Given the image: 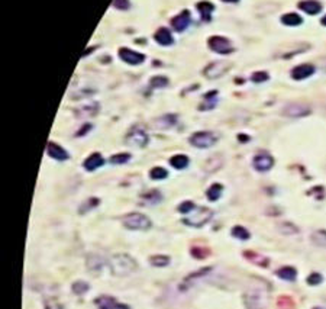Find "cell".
I'll use <instances>...</instances> for the list:
<instances>
[{
	"instance_id": "cell-1",
	"label": "cell",
	"mask_w": 326,
	"mask_h": 309,
	"mask_svg": "<svg viewBox=\"0 0 326 309\" xmlns=\"http://www.w3.org/2000/svg\"><path fill=\"white\" fill-rule=\"evenodd\" d=\"M108 266L112 271L113 276H129L132 273L137 271L138 269V263L134 257H131L129 254H125V253H119V254H113L109 262Z\"/></svg>"
},
{
	"instance_id": "cell-2",
	"label": "cell",
	"mask_w": 326,
	"mask_h": 309,
	"mask_svg": "<svg viewBox=\"0 0 326 309\" xmlns=\"http://www.w3.org/2000/svg\"><path fill=\"white\" fill-rule=\"evenodd\" d=\"M122 224L125 228L132 230V231H146L151 228V219L148 216L140 212H132V214L125 215L122 218Z\"/></svg>"
},
{
	"instance_id": "cell-3",
	"label": "cell",
	"mask_w": 326,
	"mask_h": 309,
	"mask_svg": "<svg viewBox=\"0 0 326 309\" xmlns=\"http://www.w3.org/2000/svg\"><path fill=\"white\" fill-rule=\"evenodd\" d=\"M213 212L210 211L209 208H194L193 212L187 215L186 218L183 219V222L188 225V227H193V228H200L203 225H206L212 219Z\"/></svg>"
},
{
	"instance_id": "cell-4",
	"label": "cell",
	"mask_w": 326,
	"mask_h": 309,
	"mask_svg": "<svg viewBox=\"0 0 326 309\" xmlns=\"http://www.w3.org/2000/svg\"><path fill=\"white\" fill-rule=\"evenodd\" d=\"M217 141L216 134L210 132V131H200V132H194L190 137V144L196 148H209L212 145H215Z\"/></svg>"
},
{
	"instance_id": "cell-5",
	"label": "cell",
	"mask_w": 326,
	"mask_h": 309,
	"mask_svg": "<svg viewBox=\"0 0 326 309\" xmlns=\"http://www.w3.org/2000/svg\"><path fill=\"white\" fill-rule=\"evenodd\" d=\"M208 44H209V48L212 51H215L217 54H222V55L231 54V52L235 51L231 41L228 38H225V37H219V35L210 37Z\"/></svg>"
},
{
	"instance_id": "cell-6",
	"label": "cell",
	"mask_w": 326,
	"mask_h": 309,
	"mask_svg": "<svg viewBox=\"0 0 326 309\" xmlns=\"http://www.w3.org/2000/svg\"><path fill=\"white\" fill-rule=\"evenodd\" d=\"M149 141L148 138V134L145 132L144 128L141 126H134L128 135H126V144L132 145V147H138V148H142V147H146V144Z\"/></svg>"
},
{
	"instance_id": "cell-7",
	"label": "cell",
	"mask_w": 326,
	"mask_h": 309,
	"mask_svg": "<svg viewBox=\"0 0 326 309\" xmlns=\"http://www.w3.org/2000/svg\"><path fill=\"white\" fill-rule=\"evenodd\" d=\"M310 112H312L310 106L303 105V103H289L283 109V115L287 118H304L310 115Z\"/></svg>"
},
{
	"instance_id": "cell-8",
	"label": "cell",
	"mask_w": 326,
	"mask_h": 309,
	"mask_svg": "<svg viewBox=\"0 0 326 309\" xmlns=\"http://www.w3.org/2000/svg\"><path fill=\"white\" fill-rule=\"evenodd\" d=\"M244 304L248 309H265L264 295L259 290H248L244 295Z\"/></svg>"
},
{
	"instance_id": "cell-9",
	"label": "cell",
	"mask_w": 326,
	"mask_h": 309,
	"mask_svg": "<svg viewBox=\"0 0 326 309\" xmlns=\"http://www.w3.org/2000/svg\"><path fill=\"white\" fill-rule=\"evenodd\" d=\"M117 55L119 58L126 63V64H131V66H138V64H142L145 61V55L141 54V52H137V51H132L129 48H120L117 51Z\"/></svg>"
},
{
	"instance_id": "cell-10",
	"label": "cell",
	"mask_w": 326,
	"mask_h": 309,
	"mask_svg": "<svg viewBox=\"0 0 326 309\" xmlns=\"http://www.w3.org/2000/svg\"><path fill=\"white\" fill-rule=\"evenodd\" d=\"M253 164H254V168H255V170L261 171V173H265V171H268V170L273 168V166H274V158H273L268 153L261 151V153L255 154V157H254V160H253Z\"/></svg>"
},
{
	"instance_id": "cell-11",
	"label": "cell",
	"mask_w": 326,
	"mask_h": 309,
	"mask_svg": "<svg viewBox=\"0 0 326 309\" xmlns=\"http://www.w3.org/2000/svg\"><path fill=\"white\" fill-rule=\"evenodd\" d=\"M94 305L99 309H131L126 304H120L113 296H108V295H102L96 298Z\"/></svg>"
},
{
	"instance_id": "cell-12",
	"label": "cell",
	"mask_w": 326,
	"mask_h": 309,
	"mask_svg": "<svg viewBox=\"0 0 326 309\" xmlns=\"http://www.w3.org/2000/svg\"><path fill=\"white\" fill-rule=\"evenodd\" d=\"M229 67H231V64L223 63V61L212 63V64H209V66L203 70V74H205V77H208V78H219V77H222L225 73L228 72Z\"/></svg>"
},
{
	"instance_id": "cell-13",
	"label": "cell",
	"mask_w": 326,
	"mask_h": 309,
	"mask_svg": "<svg viewBox=\"0 0 326 309\" xmlns=\"http://www.w3.org/2000/svg\"><path fill=\"white\" fill-rule=\"evenodd\" d=\"M47 154L51 158H54V160H57V161H66V160H69V157H70L69 153H67L61 145H58V144L55 143H48Z\"/></svg>"
},
{
	"instance_id": "cell-14",
	"label": "cell",
	"mask_w": 326,
	"mask_h": 309,
	"mask_svg": "<svg viewBox=\"0 0 326 309\" xmlns=\"http://www.w3.org/2000/svg\"><path fill=\"white\" fill-rule=\"evenodd\" d=\"M106 263L108 262L102 256H99V254H89L87 259H86V267H87L89 271L97 274V273L102 271V269L106 266Z\"/></svg>"
},
{
	"instance_id": "cell-15",
	"label": "cell",
	"mask_w": 326,
	"mask_h": 309,
	"mask_svg": "<svg viewBox=\"0 0 326 309\" xmlns=\"http://www.w3.org/2000/svg\"><path fill=\"white\" fill-rule=\"evenodd\" d=\"M212 271V267H205V269H200V270H197V271H194V273H191V274H188L186 279L181 282V285H180V290H186L188 287H191L193 283H196L199 279H202L203 276H206L208 273Z\"/></svg>"
},
{
	"instance_id": "cell-16",
	"label": "cell",
	"mask_w": 326,
	"mask_h": 309,
	"mask_svg": "<svg viewBox=\"0 0 326 309\" xmlns=\"http://www.w3.org/2000/svg\"><path fill=\"white\" fill-rule=\"evenodd\" d=\"M313 73H315V67L312 64H300V66H297L291 70L290 76H291L293 80L299 81V80H304V78L310 77Z\"/></svg>"
},
{
	"instance_id": "cell-17",
	"label": "cell",
	"mask_w": 326,
	"mask_h": 309,
	"mask_svg": "<svg viewBox=\"0 0 326 309\" xmlns=\"http://www.w3.org/2000/svg\"><path fill=\"white\" fill-rule=\"evenodd\" d=\"M171 25H173V28H174L177 32L186 31L187 26L190 25V12H188V10H183L181 13H179L177 16H174L173 21H171Z\"/></svg>"
},
{
	"instance_id": "cell-18",
	"label": "cell",
	"mask_w": 326,
	"mask_h": 309,
	"mask_svg": "<svg viewBox=\"0 0 326 309\" xmlns=\"http://www.w3.org/2000/svg\"><path fill=\"white\" fill-rule=\"evenodd\" d=\"M99 103H89V105H84L81 108H78L74 114L78 119H84V118H94L97 114H99Z\"/></svg>"
},
{
	"instance_id": "cell-19",
	"label": "cell",
	"mask_w": 326,
	"mask_h": 309,
	"mask_svg": "<svg viewBox=\"0 0 326 309\" xmlns=\"http://www.w3.org/2000/svg\"><path fill=\"white\" fill-rule=\"evenodd\" d=\"M103 164H105V158L102 157L100 153L90 154V155L84 160V163H83V166H84V168H86L87 171H94L96 168L102 167Z\"/></svg>"
},
{
	"instance_id": "cell-20",
	"label": "cell",
	"mask_w": 326,
	"mask_h": 309,
	"mask_svg": "<svg viewBox=\"0 0 326 309\" xmlns=\"http://www.w3.org/2000/svg\"><path fill=\"white\" fill-rule=\"evenodd\" d=\"M299 9L307 15H318L322 10V4L318 0H303L299 3Z\"/></svg>"
},
{
	"instance_id": "cell-21",
	"label": "cell",
	"mask_w": 326,
	"mask_h": 309,
	"mask_svg": "<svg viewBox=\"0 0 326 309\" xmlns=\"http://www.w3.org/2000/svg\"><path fill=\"white\" fill-rule=\"evenodd\" d=\"M154 39H155L160 45H163V47L173 45V42H174V38H173L171 32H170L167 28H160V29L155 32Z\"/></svg>"
},
{
	"instance_id": "cell-22",
	"label": "cell",
	"mask_w": 326,
	"mask_h": 309,
	"mask_svg": "<svg viewBox=\"0 0 326 309\" xmlns=\"http://www.w3.org/2000/svg\"><path fill=\"white\" fill-rule=\"evenodd\" d=\"M176 123H177V115H171V114L160 116L152 122V125H155L158 129H168V128L174 126Z\"/></svg>"
},
{
	"instance_id": "cell-23",
	"label": "cell",
	"mask_w": 326,
	"mask_h": 309,
	"mask_svg": "<svg viewBox=\"0 0 326 309\" xmlns=\"http://www.w3.org/2000/svg\"><path fill=\"white\" fill-rule=\"evenodd\" d=\"M244 257H245L247 260H250L253 264L261 266V267H268V264H270V260H268L267 257L258 254L255 251H245V253H244Z\"/></svg>"
},
{
	"instance_id": "cell-24",
	"label": "cell",
	"mask_w": 326,
	"mask_h": 309,
	"mask_svg": "<svg viewBox=\"0 0 326 309\" xmlns=\"http://www.w3.org/2000/svg\"><path fill=\"white\" fill-rule=\"evenodd\" d=\"M222 166H223V158H222V155L216 154V155L210 157L209 160L205 163V171L206 173H215Z\"/></svg>"
},
{
	"instance_id": "cell-25",
	"label": "cell",
	"mask_w": 326,
	"mask_h": 309,
	"mask_svg": "<svg viewBox=\"0 0 326 309\" xmlns=\"http://www.w3.org/2000/svg\"><path fill=\"white\" fill-rule=\"evenodd\" d=\"M213 9H215V6H213L210 1L203 0V1H200V3H197V10L200 12V16H202V19H203L205 22H209L210 21V16H212Z\"/></svg>"
},
{
	"instance_id": "cell-26",
	"label": "cell",
	"mask_w": 326,
	"mask_h": 309,
	"mask_svg": "<svg viewBox=\"0 0 326 309\" xmlns=\"http://www.w3.org/2000/svg\"><path fill=\"white\" fill-rule=\"evenodd\" d=\"M277 276H279L280 279H283V280L293 282V280H296V277H297V270H296L294 267H290V266L281 267L280 270H277Z\"/></svg>"
},
{
	"instance_id": "cell-27",
	"label": "cell",
	"mask_w": 326,
	"mask_h": 309,
	"mask_svg": "<svg viewBox=\"0 0 326 309\" xmlns=\"http://www.w3.org/2000/svg\"><path fill=\"white\" fill-rule=\"evenodd\" d=\"M188 163H190V160H188V157L184 155V154H177V155H173V157L170 158V164L174 167V168H177V170L186 168V167L188 166Z\"/></svg>"
},
{
	"instance_id": "cell-28",
	"label": "cell",
	"mask_w": 326,
	"mask_h": 309,
	"mask_svg": "<svg viewBox=\"0 0 326 309\" xmlns=\"http://www.w3.org/2000/svg\"><path fill=\"white\" fill-rule=\"evenodd\" d=\"M281 22L286 26H299V25H302L303 19L302 16H299L297 13L290 12V13H286V15L281 16Z\"/></svg>"
},
{
	"instance_id": "cell-29",
	"label": "cell",
	"mask_w": 326,
	"mask_h": 309,
	"mask_svg": "<svg viewBox=\"0 0 326 309\" xmlns=\"http://www.w3.org/2000/svg\"><path fill=\"white\" fill-rule=\"evenodd\" d=\"M142 200L146 202L148 205H157L163 200V194L158 191H149L142 194Z\"/></svg>"
},
{
	"instance_id": "cell-30",
	"label": "cell",
	"mask_w": 326,
	"mask_h": 309,
	"mask_svg": "<svg viewBox=\"0 0 326 309\" xmlns=\"http://www.w3.org/2000/svg\"><path fill=\"white\" fill-rule=\"evenodd\" d=\"M216 97H217V92H216V90L206 93V95H205V102L199 106V109H200V111H208V109L215 108V105H216Z\"/></svg>"
},
{
	"instance_id": "cell-31",
	"label": "cell",
	"mask_w": 326,
	"mask_h": 309,
	"mask_svg": "<svg viewBox=\"0 0 326 309\" xmlns=\"http://www.w3.org/2000/svg\"><path fill=\"white\" fill-rule=\"evenodd\" d=\"M222 192H223V186L222 185H219V183H215V185H212L208 192H206V196H208V199L212 200V202H216L220 196H222Z\"/></svg>"
},
{
	"instance_id": "cell-32",
	"label": "cell",
	"mask_w": 326,
	"mask_h": 309,
	"mask_svg": "<svg viewBox=\"0 0 326 309\" xmlns=\"http://www.w3.org/2000/svg\"><path fill=\"white\" fill-rule=\"evenodd\" d=\"M99 203H100V200H99L97 197H89L86 202H83V203H81V206H80V209H78V214L83 215V214L90 212V211L94 209V208H96Z\"/></svg>"
},
{
	"instance_id": "cell-33",
	"label": "cell",
	"mask_w": 326,
	"mask_h": 309,
	"mask_svg": "<svg viewBox=\"0 0 326 309\" xmlns=\"http://www.w3.org/2000/svg\"><path fill=\"white\" fill-rule=\"evenodd\" d=\"M312 242L318 247L326 248V231L325 230H318L312 234Z\"/></svg>"
},
{
	"instance_id": "cell-34",
	"label": "cell",
	"mask_w": 326,
	"mask_h": 309,
	"mask_svg": "<svg viewBox=\"0 0 326 309\" xmlns=\"http://www.w3.org/2000/svg\"><path fill=\"white\" fill-rule=\"evenodd\" d=\"M231 234H232L235 238L241 239V241H247V239H250V237H251L250 231H248L247 228L241 227V225H236V227H233L232 231H231Z\"/></svg>"
},
{
	"instance_id": "cell-35",
	"label": "cell",
	"mask_w": 326,
	"mask_h": 309,
	"mask_svg": "<svg viewBox=\"0 0 326 309\" xmlns=\"http://www.w3.org/2000/svg\"><path fill=\"white\" fill-rule=\"evenodd\" d=\"M89 289H90L89 283H86V282H83V280H77V282H74L72 286H71L72 293H75V295H78V296H81V295L87 293V292H89Z\"/></svg>"
},
{
	"instance_id": "cell-36",
	"label": "cell",
	"mask_w": 326,
	"mask_h": 309,
	"mask_svg": "<svg viewBox=\"0 0 326 309\" xmlns=\"http://www.w3.org/2000/svg\"><path fill=\"white\" fill-rule=\"evenodd\" d=\"M149 263L154 267H165L170 264V257L168 256H152V257H149Z\"/></svg>"
},
{
	"instance_id": "cell-37",
	"label": "cell",
	"mask_w": 326,
	"mask_h": 309,
	"mask_svg": "<svg viewBox=\"0 0 326 309\" xmlns=\"http://www.w3.org/2000/svg\"><path fill=\"white\" fill-rule=\"evenodd\" d=\"M129 160H131V154H128V153H119V154L112 155L109 161H110L112 164H125V163H128Z\"/></svg>"
},
{
	"instance_id": "cell-38",
	"label": "cell",
	"mask_w": 326,
	"mask_h": 309,
	"mask_svg": "<svg viewBox=\"0 0 326 309\" xmlns=\"http://www.w3.org/2000/svg\"><path fill=\"white\" fill-rule=\"evenodd\" d=\"M149 176H151V179H154V180H163V179H167V176H168V171L163 168V167H154L151 171H149Z\"/></svg>"
},
{
	"instance_id": "cell-39",
	"label": "cell",
	"mask_w": 326,
	"mask_h": 309,
	"mask_svg": "<svg viewBox=\"0 0 326 309\" xmlns=\"http://www.w3.org/2000/svg\"><path fill=\"white\" fill-rule=\"evenodd\" d=\"M279 230L281 234H286V235H291V234H297L299 232L297 227L290 224V222H283L279 227Z\"/></svg>"
},
{
	"instance_id": "cell-40",
	"label": "cell",
	"mask_w": 326,
	"mask_h": 309,
	"mask_svg": "<svg viewBox=\"0 0 326 309\" xmlns=\"http://www.w3.org/2000/svg\"><path fill=\"white\" fill-rule=\"evenodd\" d=\"M149 83H151V87H154V89H161V87L168 86V78L164 77V76H155V77L151 78Z\"/></svg>"
},
{
	"instance_id": "cell-41",
	"label": "cell",
	"mask_w": 326,
	"mask_h": 309,
	"mask_svg": "<svg viewBox=\"0 0 326 309\" xmlns=\"http://www.w3.org/2000/svg\"><path fill=\"white\" fill-rule=\"evenodd\" d=\"M277 305L280 309H293L294 308V302L291 298L289 296H280L279 301H277Z\"/></svg>"
},
{
	"instance_id": "cell-42",
	"label": "cell",
	"mask_w": 326,
	"mask_h": 309,
	"mask_svg": "<svg viewBox=\"0 0 326 309\" xmlns=\"http://www.w3.org/2000/svg\"><path fill=\"white\" fill-rule=\"evenodd\" d=\"M194 208H196V205L191 200H184L183 203L179 205V212L183 215H188L190 212L194 211Z\"/></svg>"
},
{
	"instance_id": "cell-43",
	"label": "cell",
	"mask_w": 326,
	"mask_h": 309,
	"mask_svg": "<svg viewBox=\"0 0 326 309\" xmlns=\"http://www.w3.org/2000/svg\"><path fill=\"white\" fill-rule=\"evenodd\" d=\"M190 253H191V256H193L194 259H200V260H202V259H206L210 254V251L208 248H199V247H193Z\"/></svg>"
},
{
	"instance_id": "cell-44",
	"label": "cell",
	"mask_w": 326,
	"mask_h": 309,
	"mask_svg": "<svg viewBox=\"0 0 326 309\" xmlns=\"http://www.w3.org/2000/svg\"><path fill=\"white\" fill-rule=\"evenodd\" d=\"M322 280H324V277H322L321 273H312V274H309V277H307V285L318 286L322 283Z\"/></svg>"
},
{
	"instance_id": "cell-45",
	"label": "cell",
	"mask_w": 326,
	"mask_h": 309,
	"mask_svg": "<svg viewBox=\"0 0 326 309\" xmlns=\"http://www.w3.org/2000/svg\"><path fill=\"white\" fill-rule=\"evenodd\" d=\"M268 78H270V76H268V73L265 72H256L251 76V80H253L254 83H264V81H267Z\"/></svg>"
},
{
	"instance_id": "cell-46",
	"label": "cell",
	"mask_w": 326,
	"mask_h": 309,
	"mask_svg": "<svg viewBox=\"0 0 326 309\" xmlns=\"http://www.w3.org/2000/svg\"><path fill=\"white\" fill-rule=\"evenodd\" d=\"M113 6L119 10H128L131 7L129 0H113Z\"/></svg>"
},
{
	"instance_id": "cell-47",
	"label": "cell",
	"mask_w": 326,
	"mask_h": 309,
	"mask_svg": "<svg viewBox=\"0 0 326 309\" xmlns=\"http://www.w3.org/2000/svg\"><path fill=\"white\" fill-rule=\"evenodd\" d=\"M45 309H64L63 305L57 301V299H49L45 301Z\"/></svg>"
},
{
	"instance_id": "cell-48",
	"label": "cell",
	"mask_w": 326,
	"mask_h": 309,
	"mask_svg": "<svg viewBox=\"0 0 326 309\" xmlns=\"http://www.w3.org/2000/svg\"><path fill=\"white\" fill-rule=\"evenodd\" d=\"M90 128H92V125H86V126H83V128H81V131H80V132H77V137H80V135H83V134H87Z\"/></svg>"
},
{
	"instance_id": "cell-49",
	"label": "cell",
	"mask_w": 326,
	"mask_h": 309,
	"mask_svg": "<svg viewBox=\"0 0 326 309\" xmlns=\"http://www.w3.org/2000/svg\"><path fill=\"white\" fill-rule=\"evenodd\" d=\"M239 140H244V143H248L250 137H244V135H239Z\"/></svg>"
},
{
	"instance_id": "cell-50",
	"label": "cell",
	"mask_w": 326,
	"mask_h": 309,
	"mask_svg": "<svg viewBox=\"0 0 326 309\" xmlns=\"http://www.w3.org/2000/svg\"><path fill=\"white\" fill-rule=\"evenodd\" d=\"M321 22H322V25H324V26H326V15L324 16V18H322V21H321Z\"/></svg>"
},
{
	"instance_id": "cell-51",
	"label": "cell",
	"mask_w": 326,
	"mask_h": 309,
	"mask_svg": "<svg viewBox=\"0 0 326 309\" xmlns=\"http://www.w3.org/2000/svg\"><path fill=\"white\" fill-rule=\"evenodd\" d=\"M223 1H226V3H236V1H239V0H223Z\"/></svg>"
},
{
	"instance_id": "cell-52",
	"label": "cell",
	"mask_w": 326,
	"mask_h": 309,
	"mask_svg": "<svg viewBox=\"0 0 326 309\" xmlns=\"http://www.w3.org/2000/svg\"><path fill=\"white\" fill-rule=\"evenodd\" d=\"M315 309H319V308H315Z\"/></svg>"
}]
</instances>
